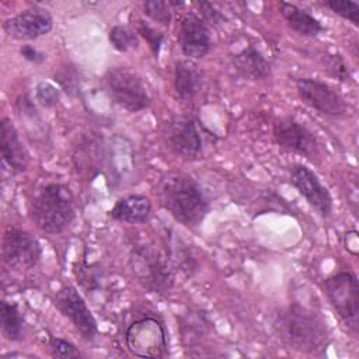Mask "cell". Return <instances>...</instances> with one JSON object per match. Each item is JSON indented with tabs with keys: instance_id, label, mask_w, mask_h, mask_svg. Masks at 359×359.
<instances>
[{
	"instance_id": "3",
	"label": "cell",
	"mask_w": 359,
	"mask_h": 359,
	"mask_svg": "<svg viewBox=\"0 0 359 359\" xmlns=\"http://www.w3.org/2000/svg\"><path fill=\"white\" fill-rule=\"evenodd\" d=\"M29 215L35 226L48 234L65 231L76 217L72 189L60 182H49L35 195Z\"/></svg>"
},
{
	"instance_id": "14",
	"label": "cell",
	"mask_w": 359,
	"mask_h": 359,
	"mask_svg": "<svg viewBox=\"0 0 359 359\" xmlns=\"http://www.w3.org/2000/svg\"><path fill=\"white\" fill-rule=\"evenodd\" d=\"M290 184L309 202V205L324 219L332 212V198L330 191L321 184L318 177L307 165L294 164L290 168Z\"/></svg>"
},
{
	"instance_id": "2",
	"label": "cell",
	"mask_w": 359,
	"mask_h": 359,
	"mask_svg": "<svg viewBox=\"0 0 359 359\" xmlns=\"http://www.w3.org/2000/svg\"><path fill=\"white\" fill-rule=\"evenodd\" d=\"M160 205L181 224L195 229L205 219L209 202L194 178L184 172L165 174L157 187Z\"/></svg>"
},
{
	"instance_id": "28",
	"label": "cell",
	"mask_w": 359,
	"mask_h": 359,
	"mask_svg": "<svg viewBox=\"0 0 359 359\" xmlns=\"http://www.w3.org/2000/svg\"><path fill=\"white\" fill-rule=\"evenodd\" d=\"M136 32L142 38L146 39V42L149 43V48L153 52L154 57H158L160 48H161V43H163V39H164V34L160 32L158 29H156L154 27H151L150 24H147L146 21H139Z\"/></svg>"
},
{
	"instance_id": "27",
	"label": "cell",
	"mask_w": 359,
	"mask_h": 359,
	"mask_svg": "<svg viewBox=\"0 0 359 359\" xmlns=\"http://www.w3.org/2000/svg\"><path fill=\"white\" fill-rule=\"evenodd\" d=\"M35 98L42 107L52 108L60 101V91L52 83L41 81L35 87Z\"/></svg>"
},
{
	"instance_id": "8",
	"label": "cell",
	"mask_w": 359,
	"mask_h": 359,
	"mask_svg": "<svg viewBox=\"0 0 359 359\" xmlns=\"http://www.w3.org/2000/svg\"><path fill=\"white\" fill-rule=\"evenodd\" d=\"M161 136L167 149L184 160H196L202 154L203 142L194 119L175 115L161 126Z\"/></svg>"
},
{
	"instance_id": "11",
	"label": "cell",
	"mask_w": 359,
	"mask_h": 359,
	"mask_svg": "<svg viewBox=\"0 0 359 359\" xmlns=\"http://www.w3.org/2000/svg\"><path fill=\"white\" fill-rule=\"evenodd\" d=\"M296 90L306 105L323 115L341 118L346 114L345 100L325 81L317 79H299L296 81Z\"/></svg>"
},
{
	"instance_id": "15",
	"label": "cell",
	"mask_w": 359,
	"mask_h": 359,
	"mask_svg": "<svg viewBox=\"0 0 359 359\" xmlns=\"http://www.w3.org/2000/svg\"><path fill=\"white\" fill-rule=\"evenodd\" d=\"M177 41L181 52L188 59H201L208 55L212 48V36L205 21L192 11L182 15Z\"/></svg>"
},
{
	"instance_id": "6",
	"label": "cell",
	"mask_w": 359,
	"mask_h": 359,
	"mask_svg": "<svg viewBox=\"0 0 359 359\" xmlns=\"http://www.w3.org/2000/svg\"><path fill=\"white\" fill-rule=\"evenodd\" d=\"M125 341L130 353L140 358H164L168 353L164 324L153 316L130 323L125 331Z\"/></svg>"
},
{
	"instance_id": "30",
	"label": "cell",
	"mask_w": 359,
	"mask_h": 359,
	"mask_svg": "<svg viewBox=\"0 0 359 359\" xmlns=\"http://www.w3.org/2000/svg\"><path fill=\"white\" fill-rule=\"evenodd\" d=\"M198 6H199V10L206 21H209L212 24H220L224 21V15L212 3L202 1V3H198Z\"/></svg>"
},
{
	"instance_id": "19",
	"label": "cell",
	"mask_w": 359,
	"mask_h": 359,
	"mask_svg": "<svg viewBox=\"0 0 359 359\" xmlns=\"http://www.w3.org/2000/svg\"><path fill=\"white\" fill-rule=\"evenodd\" d=\"M151 202L144 195H128L118 199L108 215L118 222L139 224L149 220Z\"/></svg>"
},
{
	"instance_id": "10",
	"label": "cell",
	"mask_w": 359,
	"mask_h": 359,
	"mask_svg": "<svg viewBox=\"0 0 359 359\" xmlns=\"http://www.w3.org/2000/svg\"><path fill=\"white\" fill-rule=\"evenodd\" d=\"M55 307L66 317L84 341H93L98 332L97 321L87 303L72 285H66L55 296Z\"/></svg>"
},
{
	"instance_id": "21",
	"label": "cell",
	"mask_w": 359,
	"mask_h": 359,
	"mask_svg": "<svg viewBox=\"0 0 359 359\" xmlns=\"http://www.w3.org/2000/svg\"><path fill=\"white\" fill-rule=\"evenodd\" d=\"M24 316L15 303L1 300L0 303V327L6 339L15 342L22 338Z\"/></svg>"
},
{
	"instance_id": "17",
	"label": "cell",
	"mask_w": 359,
	"mask_h": 359,
	"mask_svg": "<svg viewBox=\"0 0 359 359\" xmlns=\"http://www.w3.org/2000/svg\"><path fill=\"white\" fill-rule=\"evenodd\" d=\"M203 72L191 59L175 62L174 90L177 97L184 102H191L202 88Z\"/></svg>"
},
{
	"instance_id": "18",
	"label": "cell",
	"mask_w": 359,
	"mask_h": 359,
	"mask_svg": "<svg viewBox=\"0 0 359 359\" xmlns=\"http://www.w3.org/2000/svg\"><path fill=\"white\" fill-rule=\"evenodd\" d=\"M231 60L236 72L244 80L258 81L271 76L269 60L252 45L243 48L233 56Z\"/></svg>"
},
{
	"instance_id": "22",
	"label": "cell",
	"mask_w": 359,
	"mask_h": 359,
	"mask_svg": "<svg viewBox=\"0 0 359 359\" xmlns=\"http://www.w3.org/2000/svg\"><path fill=\"white\" fill-rule=\"evenodd\" d=\"M108 41L118 52L137 49L139 34L126 25H114L108 32Z\"/></svg>"
},
{
	"instance_id": "31",
	"label": "cell",
	"mask_w": 359,
	"mask_h": 359,
	"mask_svg": "<svg viewBox=\"0 0 359 359\" xmlns=\"http://www.w3.org/2000/svg\"><path fill=\"white\" fill-rule=\"evenodd\" d=\"M20 55L29 63L34 65H41L46 60L45 53H42L41 50H38L36 48H34L32 45H22L20 48Z\"/></svg>"
},
{
	"instance_id": "5",
	"label": "cell",
	"mask_w": 359,
	"mask_h": 359,
	"mask_svg": "<svg viewBox=\"0 0 359 359\" xmlns=\"http://www.w3.org/2000/svg\"><path fill=\"white\" fill-rule=\"evenodd\" d=\"M104 84L111 100L129 112H139L150 104L142 79L129 67H109L104 74Z\"/></svg>"
},
{
	"instance_id": "12",
	"label": "cell",
	"mask_w": 359,
	"mask_h": 359,
	"mask_svg": "<svg viewBox=\"0 0 359 359\" xmlns=\"http://www.w3.org/2000/svg\"><path fill=\"white\" fill-rule=\"evenodd\" d=\"M273 137L279 147L309 160L314 161L320 154V144L314 133L294 118L285 116L278 119L273 125Z\"/></svg>"
},
{
	"instance_id": "7",
	"label": "cell",
	"mask_w": 359,
	"mask_h": 359,
	"mask_svg": "<svg viewBox=\"0 0 359 359\" xmlns=\"http://www.w3.org/2000/svg\"><path fill=\"white\" fill-rule=\"evenodd\" d=\"M325 294L339 318L355 331L359 317V285L351 271L334 273L324 280Z\"/></svg>"
},
{
	"instance_id": "13",
	"label": "cell",
	"mask_w": 359,
	"mask_h": 359,
	"mask_svg": "<svg viewBox=\"0 0 359 359\" xmlns=\"http://www.w3.org/2000/svg\"><path fill=\"white\" fill-rule=\"evenodd\" d=\"M53 28V18L46 8L34 6L3 22L4 32L18 41H32L49 34Z\"/></svg>"
},
{
	"instance_id": "24",
	"label": "cell",
	"mask_w": 359,
	"mask_h": 359,
	"mask_svg": "<svg viewBox=\"0 0 359 359\" xmlns=\"http://www.w3.org/2000/svg\"><path fill=\"white\" fill-rule=\"evenodd\" d=\"M143 13L154 20L156 22H160L164 27L170 25L171 21V11H170V4L168 1H161V0H149L143 3Z\"/></svg>"
},
{
	"instance_id": "25",
	"label": "cell",
	"mask_w": 359,
	"mask_h": 359,
	"mask_svg": "<svg viewBox=\"0 0 359 359\" xmlns=\"http://www.w3.org/2000/svg\"><path fill=\"white\" fill-rule=\"evenodd\" d=\"M53 80L69 95H73L79 90V74H77V70L73 66L60 67L55 73Z\"/></svg>"
},
{
	"instance_id": "29",
	"label": "cell",
	"mask_w": 359,
	"mask_h": 359,
	"mask_svg": "<svg viewBox=\"0 0 359 359\" xmlns=\"http://www.w3.org/2000/svg\"><path fill=\"white\" fill-rule=\"evenodd\" d=\"M324 66L331 76L341 81H349L352 79L345 60L339 55H325Z\"/></svg>"
},
{
	"instance_id": "4",
	"label": "cell",
	"mask_w": 359,
	"mask_h": 359,
	"mask_svg": "<svg viewBox=\"0 0 359 359\" xmlns=\"http://www.w3.org/2000/svg\"><path fill=\"white\" fill-rule=\"evenodd\" d=\"M130 268L137 282L151 293H165L172 286L170 262L154 244L135 245L130 252Z\"/></svg>"
},
{
	"instance_id": "1",
	"label": "cell",
	"mask_w": 359,
	"mask_h": 359,
	"mask_svg": "<svg viewBox=\"0 0 359 359\" xmlns=\"http://www.w3.org/2000/svg\"><path fill=\"white\" fill-rule=\"evenodd\" d=\"M273 328L279 339L297 352L318 355L330 344L327 324L321 316L296 302L276 314Z\"/></svg>"
},
{
	"instance_id": "23",
	"label": "cell",
	"mask_w": 359,
	"mask_h": 359,
	"mask_svg": "<svg viewBox=\"0 0 359 359\" xmlns=\"http://www.w3.org/2000/svg\"><path fill=\"white\" fill-rule=\"evenodd\" d=\"M324 4L344 20L352 22L355 27L359 25V4L352 0H327Z\"/></svg>"
},
{
	"instance_id": "20",
	"label": "cell",
	"mask_w": 359,
	"mask_h": 359,
	"mask_svg": "<svg viewBox=\"0 0 359 359\" xmlns=\"http://www.w3.org/2000/svg\"><path fill=\"white\" fill-rule=\"evenodd\" d=\"M279 11L289 28L302 36L314 38L324 31V27L314 15L296 4L280 1Z\"/></svg>"
},
{
	"instance_id": "9",
	"label": "cell",
	"mask_w": 359,
	"mask_h": 359,
	"mask_svg": "<svg viewBox=\"0 0 359 359\" xmlns=\"http://www.w3.org/2000/svg\"><path fill=\"white\" fill-rule=\"evenodd\" d=\"M42 248L35 236L29 231L8 227L1 243V257L4 264L15 271H29L41 259Z\"/></svg>"
},
{
	"instance_id": "26",
	"label": "cell",
	"mask_w": 359,
	"mask_h": 359,
	"mask_svg": "<svg viewBox=\"0 0 359 359\" xmlns=\"http://www.w3.org/2000/svg\"><path fill=\"white\" fill-rule=\"evenodd\" d=\"M49 351L52 358L57 359H72V358H83L84 355L76 348L74 344L65 338H52L49 344Z\"/></svg>"
},
{
	"instance_id": "16",
	"label": "cell",
	"mask_w": 359,
	"mask_h": 359,
	"mask_svg": "<svg viewBox=\"0 0 359 359\" xmlns=\"http://www.w3.org/2000/svg\"><path fill=\"white\" fill-rule=\"evenodd\" d=\"M0 151L1 161L13 174L27 171L29 165V154L21 142L17 129L8 118L0 121Z\"/></svg>"
}]
</instances>
